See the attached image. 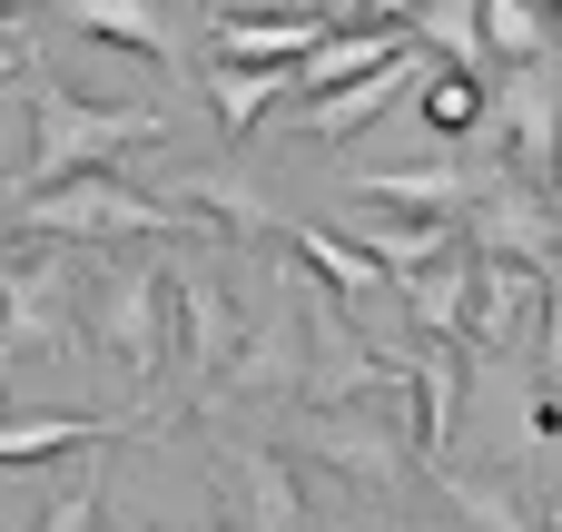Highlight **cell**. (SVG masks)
<instances>
[{
    "label": "cell",
    "instance_id": "6da1fadb",
    "mask_svg": "<svg viewBox=\"0 0 562 532\" xmlns=\"http://www.w3.org/2000/svg\"><path fill=\"white\" fill-rule=\"evenodd\" d=\"M484 99H494V89H484L474 69H435V79H425V109H415V118H425L435 138H474V128H484Z\"/></svg>",
    "mask_w": 562,
    "mask_h": 532
}]
</instances>
